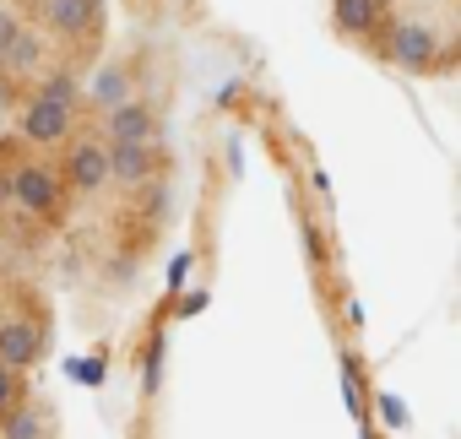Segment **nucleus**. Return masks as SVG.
<instances>
[{"instance_id": "obj_5", "label": "nucleus", "mask_w": 461, "mask_h": 439, "mask_svg": "<svg viewBox=\"0 0 461 439\" xmlns=\"http://www.w3.org/2000/svg\"><path fill=\"white\" fill-rule=\"evenodd\" d=\"M12 195L28 211H55V174L50 168H23V174H12Z\"/></svg>"}, {"instance_id": "obj_19", "label": "nucleus", "mask_w": 461, "mask_h": 439, "mask_svg": "<svg viewBox=\"0 0 461 439\" xmlns=\"http://www.w3.org/2000/svg\"><path fill=\"white\" fill-rule=\"evenodd\" d=\"M201 309H206V293H190V299L179 304V315H201Z\"/></svg>"}, {"instance_id": "obj_18", "label": "nucleus", "mask_w": 461, "mask_h": 439, "mask_svg": "<svg viewBox=\"0 0 461 439\" xmlns=\"http://www.w3.org/2000/svg\"><path fill=\"white\" fill-rule=\"evenodd\" d=\"M185 277H190V255H179V261H174V266H168V282H174V288H179V282H185Z\"/></svg>"}, {"instance_id": "obj_14", "label": "nucleus", "mask_w": 461, "mask_h": 439, "mask_svg": "<svg viewBox=\"0 0 461 439\" xmlns=\"http://www.w3.org/2000/svg\"><path fill=\"white\" fill-rule=\"evenodd\" d=\"M158 369H163V342H158V347L147 353V369H141V385H147V390L158 385Z\"/></svg>"}, {"instance_id": "obj_1", "label": "nucleus", "mask_w": 461, "mask_h": 439, "mask_svg": "<svg viewBox=\"0 0 461 439\" xmlns=\"http://www.w3.org/2000/svg\"><path fill=\"white\" fill-rule=\"evenodd\" d=\"M44 22L66 39L93 33L98 28V0H44Z\"/></svg>"}, {"instance_id": "obj_2", "label": "nucleus", "mask_w": 461, "mask_h": 439, "mask_svg": "<svg viewBox=\"0 0 461 439\" xmlns=\"http://www.w3.org/2000/svg\"><path fill=\"white\" fill-rule=\"evenodd\" d=\"M39 326L28 320H12V326H0V369H28L39 358Z\"/></svg>"}, {"instance_id": "obj_15", "label": "nucleus", "mask_w": 461, "mask_h": 439, "mask_svg": "<svg viewBox=\"0 0 461 439\" xmlns=\"http://www.w3.org/2000/svg\"><path fill=\"white\" fill-rule=\"evenodd\" d=\"M380 412H385V423H391V428H402V423H407V407H402L396 396H380Z\"/></svg>"}, {"instance_id": "obj_21", "label": "nucleus", "mask_w": 461, "mask_h": 439, "mask_svg": "<svg viewBox=\"0 0 461 439\" xmlns=\"http://www.w3.org/2000/svg\"><path fill=\"white\" fill-rule=\"evenodd\" d=\"M364 439H375V434H364Z\"/></svg>"}, {"instance_id": "obj_11", "label": "nucleus", "mask_w": 461, "mask_h": 439, "mask_svg": "<svg viewBox=\"0 0 461 439\" xmlns=\"http://www.w3.org/2000/svg\"><path fill=\"white\" fill-rule=\"evenodd\" d=\"M93 103H98V109H120V103H131V82H125V71L104 66L98 82H93Z\"/></svg>"}, {"instance_id": "obj_12", "label": "nucleus", "mask_w": 461, "mask_h": 439, "mask_svg": "<svg viewBox=\"0 0 461 439\" xmlns=\"http://www.w3.org/2000/svg\"><path fill=\"white\" fill-rule=\"evenodd\" d=\"M77 93H82V87H77V76H71V71H55V76L39 87V103H55V109H66V114H71V109H77Z\"/></svg>"}, {"instance_id": "obj_9", "label": "nucleus", "mask_w": 461, "mask_h": 439, "mask_svg": "<svg viewBox=\"0 0 461 439\" xmlns=\"http://www.w3.org/2000/svg\"><path fill=\"white\" fill-rule=\"evenodd\" d=\"M331 12H337V28L353 33V39L375 33V22H380V6H375V0H331Z\"/></svg>"}, {"instance_id": "obj_13", "label": "nucleus", "mask_w": 461, "mask_h": 439, "mask_svg": "<svg viewBox=\"0 0 461 439\" xmlns=\"http://www.w3.org/2000/svg\"><path fill=\"white\" fill-rule=\"evenodd\" d=\"M6 439H44V417H39V412H12Z\"/></svg>"}, {"instance_id": "obj_17", "label": "nucleus", "mask_w": 461, "mask_h": 439, "mask_svg": "<svg viewBox=\"0 0 461 439\" xmlns=\"http://www.w3.org/2000/svg\"><path fill=\"white\" fill-rule=\"evenodd\" d=\"M12 396H17V385H12V369H0V412L12 407Z\"/></svg>"}, {"instance_id": "obj_4", "label": "nucleus", "mask_w": 461, "mask_h": 439, "mask_svg": "<svg viewBox=\"0 0 461 439\" xmlns=\"http://www.w3.org/2000/svg\"><path fill=\"white\" fill-rule=\"evenodd\" d=\"M109 136H114V147H147V136H152V109H141V103L109 109Z\"/></svg>"}, {"instance_id": "obj_10", "label": "nucleus", "mask_w": 461, "mask_h": 439, "mask_svg": "<svg viewBox=\"0 0 461 439\" xmlns=\"http://www.w3.org/2000/svg\"><path fill=\"white\" fill-rule=\"evenodd\" d=\"M39 55H44V49H39V39L17 28V33H12V44L0 49V66H6V76H28V71L39 66Z\"/></svg>"}, {"instance_id": "obj_7", "label": "nucleus", "mask_w": 461, "mask_h": 439, "mask_svg": "<svg viewBox=\"0 0 461 439\" xmlns=\"http://www.w3.org/2000/svg\"><path fill=\"white\" fill-rule=\"evenodd\" d=\"M104 163H109V179H120V184H141L152 174V152L147 147H109Z\"/></svg>"}, {"instance_id": "obj_3", "label": "nucleus", "mask_w": 461, "mask_h": 439, "mask_svg": "<svg viewBox=\"0 0 461 439\" xmlns=\"http://www.w3.org/2000/svg\"><path fill=\"white\" fill-rule=\"evenodd\" d=\"M66 130H71V114H66V109H55V103H39V98L23 109V136H28V141L50 147V141H60Z\"/></svg>"}, {"instance_id": "obj_16", "label": "nucleus", "mask_w": 461, "mask_h": 439, "mask_svg": "<svg viewBox=\"0 0 461 439\" xmlns=\"http://www.w3.org/2000/svg\"><path fill=\"white\" fill-rule=\"evenodd\" d=\"M12 33H17V17H12L6 6H0V49H6V44H12Z\"/></svg>"}, {"instance_id": "obj_20", "label": "nucleus", "mask_w": 461, "mask_h": 439, "mask_svg": "<svg viewBox=\"0 0 461 439\" xmlns=\"http://www.w3.org/2000/svg\"><path fill=\"white\" fill-rule=\"evenodd\" d=\"M228 168H234V174L245 168V147H240V141H228Z\"/></svg>"}, {"instance_id": "obj_8", "label": "nucleus", "mask_w": 461, "mask_h": 439, "mask_svg": "<svg viewBox=\"0 0 461 439\" xmlns=\"http://www.w3.org/2000/svg\"><path fill=\"white\" fill-rule=\"evenodd\" d=\"M109 179V163H104V147H93V141H82L77 152H71V184L77 190H98Z\"/></svg>"}, {"instance_id": "obj_6", "label": "nucleus", "mask_w": 461, "mask_h": 439, "mask_svg": "<svg viewBox=\"0 0 461 439\" xmlns=\"http://www.w3.org/2000/svg\"><path fill=\"white\" fill-rule=\"evenodd\" d=\"M391 55H396L402 66H429V60H434V33L418 28V22H402V28L391 33Z\"/></svg>"}]
</instances>
